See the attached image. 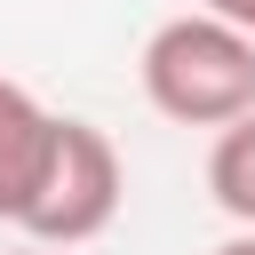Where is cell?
<instances>
[{
    "label": "cell",
    "instance_id": "cell-1",
    "mask_svg": "<svg viewBox=\"0 0 255 255\" xmlns=\"http://www.w3.org/2000/svg\"><path fill=\"white\" fill-rule=\"evenodd\" d=\"M143 96L175 128H223L255 112V40L215 8H183L143 40Z\"/></svg>",
    "mask_w": 255,
    "mask_h": 255
},
{
    "label": "cell",
    "instance_id": "cell-2",
    "mask_svg": "<svg viewBox=\"0 0 255 255\" xmlns=\"http://www.w3.org/2000/svg\"><path fill=\"white\" fill-rule=\"evenodd\" d=\"M120 199H128V167H120L112 135L88 128V120H56L48 167H40V183H32L24 215H16V231L40 239V247H64V255H72V247H88V239L112 231Z\"/></svg>",
    "mask_w": 255,
    "mask_h": 255
},
{
    "label": "cell",
    "instance_id": "cell-3",
    "mask_svg": "<svg viewBox=\"0 0 255 255\" xmlns=\"http://www.w3.org/2000/svg\"><path fill=\"white\" fill-rule=\"evenodd\" d=\"M48 143H56V112L24 80H0V223L24 215V199L48 167Z\"/></svg>",
    "mask_w": 255,
    "mask_h": 255
},
{
    "label": "cell",
    "instance_id": "cell-4",
    "mask_svg": "<svg viewBox=\"0 0 255 255\" xmlns=\"http://www.w3.org/2000/svg\"><path fill=\"white\" fill-rule=\"evenodd\" d=\"M207 199L239 231H255V112L215 128V143H207Z\"/></svg>",
    "mask_w": 255,
    "mask_h": 255
},
{
    "label": "cell",
    "instance_id": "cell-5",
    "mask_svg": "<svg viewBox=\"0 0 255 255\" xmlns=\"http://www.w3.org/2000/svg\"><path fill=\"white\" fill-rule=\"evenodd\" d=\"M199 8H215V16H223V24H239V32H247V40H255V0H199Z\"/></svg>",
    "mask_w": 255,
    "mask_h": 255
},
{
    "label": "cell",
    "instance_id": "cell-6",
    "mask_svg": "<svg viewBox=\"0 0 255 255\" xmlns=\"http://www.w3.org/2000/svg\"><path fill=\"white\" fill-rule=\"evenodd\" d=\"M215 255H255V231H239V239H223Z\"/></svg>",
    "mask_w": 255,
    "mask_h": 255
},
{
    "label": "cell",
    "instance_id": "cell-7",
    "mask_svg": "<svg viewBox=\"0 0 255 255\" xmlns=\"http://www.w3.org/2000/svg\"><path fill=\"white\" fill-rule=\"evenodd\" d=\"M8 255H64V247H40V239H24V247H8Z\"/></svg>",
    "mask_w": 255,
    "mask_h": 255
}]
</instances>
